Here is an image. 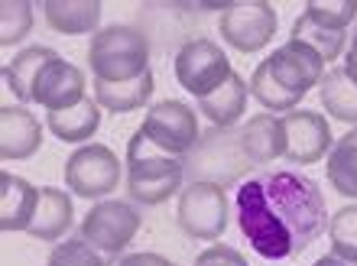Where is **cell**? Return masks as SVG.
Masks as SVG:
<instances>
[{
	"label": "cell",
	"instance_id": "6da1fadb",
	"mask_svg": "<svg viewBox=\"0 0 357 266\" xmlns=\"http://www.w3.org/2000/svg\"><path fill=\"white\" fill-rule=\"evenodd\" d=\"M241 234L264 260H292L328 230L319 182L299 169H260L237 185Z\"/></svg>",
	"mask_w": 357,
	"mask_h": 266
},
{
	"label": "cell",
	"instance_id": "7a4b0ae2",
	"mask_svg": "<svg viewBox=\"0 0 357 266\" xmlns=\"http://www.w3.org/2000/svg\"><path fill=\"white\" fill-rule=\"evenodd\" d=\"M185 182L182 156L160 150L143 130H137L127 143V191L140 205H162Z\"/></svg>",
	"mask_w": 357,
	"mask_h": 266
},
{
	"label": "cell",
	"instance_id": "3957f363",
	"mask_svg": "<svg viewBox=\"0 0 357 266\" xmlns=\"http://www.w3.org/2000/svg\"><path fill=\"white\" fill-rule=\"evenodd\" d=\"M182 162H185V185L188 182H215L221 189H234L237 182H244V175L254 172V162L241 143V130L234 127L205 130Z\"/></svg>",
	"mask_w": 357,
	"mask_h": 266
},
{
	"label": "cell",
	"instance_id": "277c9868",
	"mask_svg": "<svg viewBox=\"0 0 357 266\" xmlns=\"http://www.w3.org/2000/svg\"><path fill=\"white\" fill-rule=\"evenodd\" d=\"M88 68L94 81H133L153 72L150 39L133 26H104L88 42Z\"/></svg>",
	"mask_w": 357,
	"mask_h": 266
},
{
	"label": "cell",
	"instance_id": "5b68a950",
	"mask_svg": "<svg viewBox=\"0 0 357 266\" xmlns=\"http://www.w3.org/2000/svg\"><path fill=\"white\" fill-rule=\"evenodd\" d=\"M176 221L192 240H218L227 228V189L215 182H188L178 191Z\"/></svg>",
	"mask_w": 357,
	"mask_h": 266
},
{
	"label": "cell",
	"instance_id": "8992f818",
	"mask_svg": "<svg viewBox=\"0 0 357 266\" xmlns=\"http://www.w3.org/2000/svg\"><path fill=\"white\" fill-rule=\"evenodd\" d=\"M140 230V211L130 201L104 198L82 218V237L104 257H121Z\"/></svg>",
	"mask_w": 357,
	"mask_h": 266
},
{
	"label": "cell",
	"instance_id": "52a82bcc",
	"mask_svg": "<svg viewBox=\"0 0 357 266\" xmlns=\"http://www.w3.org/2000/svg\"><path fill=\"white\" fill-rule=\"evenodd\" d=\"M234 75V68L227 62L225 49L211 39H188L185 46L176 52V78L188 95L208 97Z\"/></svg>",
	"mask_w": 357,
	"mask_h": 266
},
{
	"label": "cell",
	"instance_id": "ba28073f",
	"mask_svg": "<svg viewBox=\"0 0 357 266\" xmlns=\"http://www.w3.org/2000/svg\"><path fill=\"white\" fill-rule=\"evenodd\" d=\"M66 185L78 198H104L121 185V159L101 143H85L66 159Z\"/></svg>",
	"mask_w": 357,
	"mask_h": 266
},
{
	"label": "cell",
	"instance_id": "9c48e42d",
	"mask_svg": "<svg viewBox=\"0 0 357 266\" xmlns=\"http://www.w3.org/2000/svg\"><path fill=\"white\" fill-rule=\"evenodd\" d=\"M276 26H280L276 7L266 3V0H237V3H227V10L218 19L221 36L237 52H257V49H264L276 36Z\"/></svg>",
	"mask_w": 357,
	"mask_h": 266
},
{
	"label": "cell",
	"instance_id": "30bf717a",
	"mask_svg": "<svg viewBox=\"0 0 357 266\" xmlns=\"http://www.w3.org/2000/svg\"><path fill=\"white\" fill-rule=\"evenodd\" d=\"M146 136H150L160 150L172 152V156H182L185 159L192 146L198 143L202 130H198V114L182 101H160L153 104L143 117L140 127Z\"/></svg>",
	"mask_w": 357,
	"mask_h": 266
},
{
	"label": "cell",
	"instance_id": "8fae6325",
	"mask_svg": "<svg viewBox=\"0 0 357 266\" xmlns=\"http://www.w3.org/2000/svg\"><path fill=\"white\" fill-rule=\"evenodd\" d=\"M282 136H286V150L282 156L296 166H312V162H319L321 156H328L331 146H335V136H331V127L328 120L315 111H289V114H282Z\"/></svg>",
	"mask_w": 357,
	"mask_h": 266
},
{
	"label": "cell",
	"instance_id": "7c38bea8",
	"mask_svg": "<svg viewBox=\"0 0 357 266\" xmlns=\"http://www.w3.org/2000/svg\"><path fill=\"white\" fill-rule=\"evenodd\" d=\"M266 65H270V75L276 78L286 91L305 97L309 88H319L328 62H325L315 49L305 46V42L289 39V42H282L273 56H266Z\"/></svg>",
	"mask_w": 357,
	"mask_h": 266
},
{
	"label": "cell",
	"instance_id": "4fadbf2b",
	"mask_svg": "<svg viewBox=\"0 0 357 266\" xmlns=\"http://www.w3.org/2000/svg\"><path fill=\"white\" fill-rule=\"evenodd\" d=\"M85 72L66 58H56L49 62L43 72L36 75V85H33V101L43 104L49 114L56 111H68L75 107L78 101H85Z\"/></svg>",
	"mask_w": 357,
	"mask_h": 266
},
{
	"label": "cell",
	"instance_id": "5bb4252c",
	"mask_svg": "<svg viewBox=\"0 0 357 266\" xmlns=\"http://www.w3.org/2000/svg\"><path fill=\"white\" fill-rule=\"evenodd\" d=\"M43 146V124L23 104L0 107V156L3 159H29Z\"/></svg>",
	"mask_w": 357,
	"mask_h": 266
},
{
	"label": "cell",
	"instance_id": "9a60e30c",
	"mask_svg": "<svg viewBox=\"0 0 357 266\" xmlns=\"http://www.w3.org/2000/svg\"><path fill=\"white\" fill-rule=\"evenodd\" d=\"M75 221V208H72V195L62 189H39V205L36 214H33V224H29V237L46 240V244H56L59 237H66L68 228Z\"/></svg>",
	"mask_w": 357,
	"mask_h": 266
},
{
	"label": "cell",
	"instance_id": "2e32d148",
	"mask_svg": "<svg viewBox=\"0 0 357 266\" xmlns=\"http://www.w3.org/2000/svg\"><path fill=\"white\" fill-rule=\"evenodd\" d=\"M39 205V189L13 172L0 175V228L3 230H29Z\"/></svg>",
	"mask_w": 357,
	"mask_h": 266
},
{
	"label": "cell",
	"instance_id": "e0dca14e",
	"mask_svg": "<svg viewBox=\"0 0 357 266\" xmlns=\"http://www.w3.org/2000/svg\"><path fill=\"white\" fill-rule=\"evenodd\" d=\"M241 143L244 152L250 156L254 166H266V162L280 159L286 150V136H282V117L276 114H254L241 127Z\"/></svg>",
	"mask_w": 357,
	"mask_h": 266
},
{
	"label": "cell",
	"instance_id": "ac0fdd59",
	"mask_svg": "<svg viewBox=\"0 0 357 266\" xmlns=\"http://www.w3.org/2000/svg\"><path fill=\"white\" fill-rule=\"evenodd\" d=\"M39 10L46 13V23L56 33L82 36V33H98L104 7L98 0H46L39 3Z\"/></svg>",
	"mask_w": 357,
	"mask_h": 266
},
{
	"label": "cell",
	"instance_id": "d6986e66",
	"mask_svg": "<svg viewBox=\"0 0 357 266\" xmlns=\"http://www.w3.org/2000/svg\"><path fill=\"white\" fill-rule=\"evenodd\" d=\"M247 95H250V85L234 72L215 95L198 97V114L208 117L211 127H234L247 111Z\"/></svg>",
	"mask_w": 357,
	"mask_h": 266
},
{
	"label": "cell",
	"instance_id": "ffe728a7",
	"mask_svg": "<svg viewBox=\"0 0 357 266\" xmlns=\"http://www.w3.org/2000/svg\"><path fill=\"white\" fill-rule=\"evenodd\" d=\"M56 58L59 56L49 46H26V49H20L17 56L3 65V81H7V88L20 97V104H23V101H33L36 75L49 65V62H56Z\"/></svg>",
	"mask_w": 357,
	"mask_h": 266
},
{
	"label": "cell",
	"instance_id": "44dd1931",
	"mask_svg": "<svg viewBox=\"0 0 357 266\" xmlns=\"http://www.w3.org/2000/svg\"><path fill=\"white\" fill-rule=\"evenodd\" d=\"M49 130L52 136L62 143H85L91 140L98 127H101V104L94 101V97H85V101H78L75 107H68V111H56V114L46 117Z\"/></svg>",
	"mask_w": 357,
	"mask_h": 266
},
{
	"label": "cell",
	"instance_id": "7402d4cb",
	"mask_svg": "<svg viewBox=\"0 0 357 266\" xmlns=\"http://www.w3.org/2000/svg\"><path fill=\"white\" fill-rule=\"evenodd\" d=\"M153 72L133 78V81H94V101L111 114H130L137 107L150 104Z\"/></svg>",
	"mask_w": 357,
	"mask_h": 266
},
{
	"label": "cell",
	"instance_id": "603a6c76",
	"mask_svg": "<svg viewBox=\"0 0 357 266\" xmlns=\"http://www.w3.org/2000/svg\"><path fill=\"white\" fill-rule=\"evenodd\" d=\"M321 107L341 124H357V85L348 78L344 68H328L319 81Z\"/></svg>",
	"mask_w": 357,
	"mask_h": 266
},
{
	"label": "cell",
	"instance_id": "cb8c5ba5",
	"mask_svg": "<svg viewBox=\"0 0 357 266\" xmlns=\"http://www.w3.org/2000/svg\"><path fill=\"white\" fill-rule=\"evenodd\" d=\"M325 172H328L331 189L338 191V195L357 198V127L335 140Z\"/></svg>",
	"mask_w": 357,
	"mask_h": 266
},
{
	"label": "cell",
	"instance_id": "d4e9b609",
	"mask_svg": "<svg viewBox=\"0 0 357 266\" xmlns=\"http://www.w3.org/2000/svg\"><path fill=\"white\" fill-rule=\"evenodd\" d=\"M250 95L260 101V104L270 111V114H289V111H296L299 107L302 97L292 95V91H286V88L276 81V78L270 75V65H266V58L260 62V65L254 68V78H250Z\"/></svg>",
	"mask_w": 357,
	"mask_h": 266
},
{
	"label": "cell",
	"instance_id": "484cf974",
	"mask_svg": "<svg viewBox=\"0 0 357 266\" xmlns=\"http://www.w3.org/2000/svg\"><path fill=\"white\" fill-rule=\"evenodd\" d=\"M289 39H299V42H305L309 49H315L325 62H335V58L341 56V49H344V33H338V29H325L319 26V23H312L305 13H299L296 17V23H292V36Z\"/></svg>",
	"mask_w": 357,
	"mask_h": 266
},
{
	"label": "cell",
	"instance_id": "4316f807",
	"mask_svg": "<svg viewBox=\"0 0 357 266\" xmlns=\"http://www.w3.org/2000/svg\"><path fill=\"white\" fill-rule=\"evenodd\" d=\"M305 17L325 29H338L344 33L357 23V0H309L305 3Z\"/></svg>",
	"mask_w": 357,
	"mask_h": 266
},
{
	"label": "cell",
	"instance_id": "83f0119b",
	"mask_svg": "<svg viewBox=\"0 0 357 266\" xmlns=\"http://www.w3.org/2000/svg\"><path fill=\"white\" fill-rule=\"evenodd\" d=\"M33 29V3L26 0H3L0 3V42L17 46Z\"/></svg>",
	"mask_w": 357,
	"mask_h": 266
},
{
	"label": "cell",
	"instance_id": "f1b7e54d",
	"mask_svg": "<svg viewBox=\"0 0 357 266\" xmlns=\"http://www.w3.org/2000/svg\"><path fill=\"white\" fill-rule=\"evenodd\" d=\"M331 253L357 260V205H344L328 218Z\"/></svg>",
	"mask_w": 357,
	"mask_h": 266
},
{
	"label": "cell",
	"instance_id": "f546056e",
	"mask_svg": "<svg viewBox=\"0 0 357 266\" xmlns=\"http://www.w3.org/2000/svg\"><path fill=\"white\" fill-rule=\"evenodd\" d=\"M46 266H107V263L85 237H72L52 247Z\"/></svg>",
	"mask_w": 357,
	"mask_h": 266
},
{
	"label": "cell",
	"instance_id": "4dcf8cb0",
	"mask_svg": "<svg viewBox=\"0 0 357 266\" xmlns=\"http://www.w3.org/2000/svg\"><path fill=\"white\" fill-rule=\"evenodd\" d=\"M192 266H250V263H247V257L241 250L227 247V244H211V247H205L198 253Z\"/></svg>",
	"mask_w": 357,
	"mask_h": 266
},
{
	"label": "cell",
	"instance_id": "1f68e13d",
	"mask_svg": "<svg viewBox=\"0 0 357 266\" xmlns=\"http://www.w3.org/2000/svg\"><path fill=\"white\" fill-rule=\"evenodd\" d=\"M117 266H176V263L166 260L162 253H130V257H123Z\"/></svg>",
	"mask_w": 357,
	"mask_h": 266
},
{
	"label": "cell",
	"instance_id": "d6a6232c",
	"mask_svg": "<svg viewBox=\"0 0 357 266\" xmlns=\"http://www.w3.org/2000/svg\"><path fill=\"white\" fill-rule=\"evenodd\" d=\"M312 266H357V260H348V257H338V253H325L321 260H315Z\"/></svg>",
	"mask_w": 357,
	"mask_h": 266
},
{
	"label": "cell",
	"instance_id": "836d02e7",
	"mask_svg": "<svg viewBox=\"0 0 357 266\" xmlns=\"http://www.w3.org/2000/svg\"><path fill=\"white\" fill-rule=\"evenodd\" d=\"M341 68L348 72V78L357 85V56H354V52H348V56H344V65H341Z\"/></svg>",
	"mask_w": 357,
	"mask_h": 266
},
{
	"label": "cell",
	"instance_id": "e575fe53",
	"mask_svg": "<svg viewBox=\"0 0 357 266\" xmlns=\"http://www.w3.org/2000/svg\"><path fill=\"white\" fill-rule=\"evenodd\" d=\"M348 52H354V56H357V23H354V29H351V49H348Z\"/></svg>",
	"mask_w": 357,
	"mask_h": 266
}]
</instances>
